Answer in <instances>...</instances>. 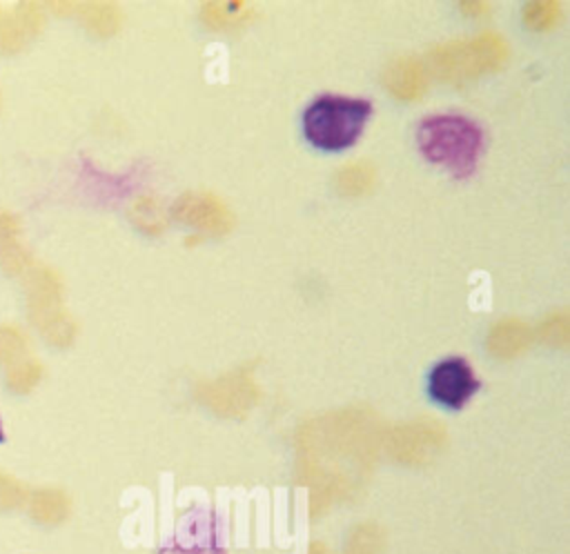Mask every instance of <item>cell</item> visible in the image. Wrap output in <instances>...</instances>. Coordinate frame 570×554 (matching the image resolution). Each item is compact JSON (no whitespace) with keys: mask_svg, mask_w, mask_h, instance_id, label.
Returning a JSON list of instances; mask_svg holds the SVG:
<instances>
[{"mask_svg":"<svg viewBox=\"0 0 570 554\" xmlns=\"http://www.w3.org/2000/svg\"><path fill=\"white\" fill-rule=\"evenodd\" d=\"M481 387V380L474 376L472 365L463 356H450L439 360L428 376V392L434 403L461 409Z\"/></svg>","mask_w":570,"mask_h":554,"instance_id":"3957f363","label":"cell"},{"mask_svg":"<svg viewBox=\"0 0 570 554\" xmlns=\"http://www.w3.org/2000/svg\"><path fill=\"white\" fill-rule=\"evenodd\" d=\"M158 554H223V547L216 545V536L209 527L196 523L180 530Z\"/></svg>","mask_w":570,"mask_h":554,"instance_id":"277c9868","label":"cell"},{"mask_svg":"<svg viewBox=\"0 0 570 554\" xmlns=\"http://www.w3.org/2000/svg\"><path fill=\"white\" fill-rule=\"evenodd\" d=\"M416 145L428 160L445 165L456 178H465L476 167L483 131L472 118L459 113H434L419 122Z\"/></svg>","mask_w":570,"mask_h":554,"instance_id":"6da1fadb","label":"cell"},{"mask_svg":"<svg viewBox=\"0 0 570 554\" xmlns=\"http://www.w3.org/2000/svg\"><path fill=\"white\" fill-rule=\"evenodd\" d=\"M4 441V434H2V425H0V443Z\"/></svg>","mask_w":570,"mask_h":554,"instance_id":"5b68a950","label":"cell"},{"mask_svg":"<svg viewBox=\"0 0 570 554\" xmlns=\"http://www.w3.org/2000/svg\"><path fill=\"white\" fill-rule=\"evenodd\" d=\"M372 113L367 98L323 93L316 96L303 111V131L307 140L325 151L352 147Z\"/></svg>","mask_w":570,"mask_h":554,"instance_id":"7a4b0ae2","label":"cell"}]
</instances>
